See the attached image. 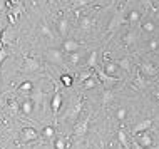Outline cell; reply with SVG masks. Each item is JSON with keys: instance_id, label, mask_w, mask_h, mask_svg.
Segmentation results:
<instances>
[{"instance_id": "1", "label": "cell", "mask_w": 159, "mask_h": 149, "mask_svg": "<svg viewBox=\"0 0 159 149\" xmlns=\"http://www.w3.org/2000/svg\"><path fill=\"white\" fill-rule=\"evenodd\" d=\"M14 40H15V30H14V27L3 29V32L0 34V44H2V47H5V45H8V44H12Z\"/></svg>"}, {"instance_id": "2", "label": "cell", "mask_w": 159, "mask_h": 149, "mask_svg": "<svg viewBox=\"0 0 159 149\" xmlns=\"http://www.w3.org/2000/svg\"><path fill=\"white\" fill-rule=\"evenodd\" d=\"M22 69L25 72H35L40 69V62L37 61V59H34V57H29V55H25L24 57V67Z\"/></svg>"}, {"instance_id": "3", "label": "cell", "mask_w": 159, "mask_h": 149, "mask_svg": "<svg viewBox=\"0 0 159 149\" xmlns=\"http://www.w3.org/2000/svg\"><path fill=\"white\" fill-rule=\"evenodd\" d=\"M124 5L119 7V10H117V14H116L112 17V20L109 22V25H107V29L109 30H116V27H119V25H122L124 24Z\"/></svg>"}, {"instance_id": "4", "label": "cell", "mask_w": 159, "mask_h": 149, "mask_svg": "<svg viewBox=\"0 0 159 149\" xmlns=\"http://www.w3.org/2000/svg\"><path fill=\"white\" fill-rule=\"evenodd\" d=\"M141 72H143L144 75H148V77H154L159 72V67L154 65L152 62H143L141 64Z\"/></svg>"}, {"instance_id": "5", "label": "cell", "mask_w": 159, "mask_h": 149, "mask_svg": "<svg viewBox=\"0 0 159 149\" xmlns=\"http://www.w3.org/2000/svg\"><path fill=\"white\" fill-rule=\"evenodd\" d=\"M152 119H144V121L137 122V124L132 127V134H141V133H146V131L149 129V127L152 126Z\"/></svg>"}, {"instance_id": "6", "label": "cell", "mask_w": 159, "mask_h": 149, "mask_svg": "<svg viewBox=\"0 0 159 149\" xmlns=\"http://www.w3.org/2000/svg\"><path fill=\"white\" fill-rule=\"evenodd\" d=\"M89 119H91V117H87V119H84V121H80L79 124H75V127H74V136H79V138H82V136L87 134Z\"/></svg>"}, {"instance_id": "7", "label": "cell", "mask_w": 159, "mask_h": 149, "mask_svg": "<svg viewBox=\"0 0 159 149\" xmlns=\"http://www.w3.org/2000/svg\"><path fill=\"white\" fill-rule=\"evenodd\" d=\"M62 49L66 50L67 54L77 52V50L80 49V44H79L77 40H74V39H67V40H64V42H62Z\"/></svg>"}, {"instance_id": "8", "label": "cell", "mask_w": 159, "mask_h": 149, "mask_svg": "<svg viewBox=\"0 0 159 149\" xmlns=\"http://www.w3.org/2000/svg\"><path fill=\"white\" fill-rule=\"evenodd\" d=\"M47 57H49V61H52L54 64H64V55L59 49H49L47 50Z\"/></svg>"}, {"instance_id": "9", "label": "cell", "mask_w": 159, "mask_h": 149, "mask_svg": "<svg viewBox=\"0 0 159 149\" xmlns=\"http://www.w3.org/2000/svg\"><path fill=\"white\" fill-rule=\"evenodd\" d=\"M22 139L24 141H37L39 139V133L34 127H25V129H22Z\"/></svg>"}, {"instance_id": "10", "label": "cell", "mask_w": 159, "mask_h": 149, "mask_svg": "<svg viewBox=\"0 0 159 149\" xmlns=\"http://www.w3.org/2000/svg\"><path fill=\"white\" fill-rule=\"evenodd\" d=\"M94 25H96V20H94L91 15H84L82 19H80V29H82L84 32H89Z\"/></svg>"}, {"instance_id": "11", "label": "cell", "mask_w": 159, "mask_h": 149, "mask_svg": "<svg viewBox=\"0 0 159 149\" xmlns=\"http://www.w3.org/2000/svg\"><path fill=\"white\" fill-rule=\"evenodd\" d=\"M62 94L61 92H55V96L52 97V102H50V107H52V112L54 114H57L59 111H61V107H62Z\"/></svg>"}, {"instance_id": "12", "label": "cell", "mask_w": 159, "mask_h": 149, "mask_svg": "<svg viewBox=\"0 0 159 149\" xmlns=\"http://www.w3.org/2000/svg\"><path fill=\"white\" fill-rule=\"evenodd\" d=\"M137 142H139L144 149H148V147L152 146V138L148 133H141V134H137Z\"/></svg>"}, {"instance_id": "13", "label": "cell", "mask_w": 159, "mask_h": 149, "mask_svg": "<svg viewBox=\"0 0 159 149\" xmlns=\"http://www.w3.org/2000/svg\"><path fill=\"white\" fill-rule=\"evenodd\" d=\"M97 77H99V82H104V84H114L119 80V77H111V75H107L102 69H97Z\"/></svg>"}, {"instance_id": "14", "label": "cell", "mask_w": 159, "mask_h": 149, "mask_svg": "<svg viewBox=\"0 0 159 149\" xmlns=\"http://www.w3.org/2000/svg\"><path fill=\"white\" fill-rule=\"evenodd\" d=\"M117 69H119V67H117V64H116V62H107L106 67L102 70H104L107 75H111V77H117Z\"/></svg>"}, {"instance_id": "15", "label": "cell", "mask_w": 159, "mask_h": 149, "mask_svg": "<svg viewBox=\"0 0 159 149\" xmlns=\"http://www.w3.org/2000/svg\"><path fill=\"white\" fill-rule=\"evenodd\" d=\"M57 29H59V34H61V35H64V37L67 35V32H69V20L66 19V17H62V19L59 20Z\"/></svg>"}, {"instance_id": "16", "label": "cell", "mask_w": 159, "mask_h": 149, "mask_svg": "<svg viewBox=\"0 0 159 149\" xmlns=\"http://www.w3.org/2000/svg\"><path fill=\"white\" fill-rule=\"evenodd\" d=\"M116 64H117V67H121V69H122L124 72H129V70H131V61H129L127 57L119 59V61L116 62Z\"/></svg>"}, {"instance_id": "17", "label": "cell", "mask_w": 159, "mask_h": 149, "mask_svg": "<svg viewBox=\"0 0 159 149\" xmlns=\"http://www.w3.org/2000/svg\"><path fill=\"white\" fill-rule=\"evenodd\" d=\"M137 40V34L136 32H129V34H126V35H124L122 37V42H124V44H126V45H131V44H134V42Z\"/></svg>"}, {"instance_id": "18", "label": "cell", "mask_w": 159, "mask_h": 149, "mask_svg": "<svg viewBox=\"0 0 159 149\" xmlns=\"http://www.w3.org/2000/svg\"><path fill=\"white\" fill-rule=\"evenodd\" d=\"M85 65L87 67H97V52L96 50H92V52L89 54L87 61H85Z\"/></svg>"}, {"instance_id": "19", "label": "cell", "mask_w": 159, "mask_h": 149, "mask_svg": "<svg viewBox=\"0 0 159 149\" xmlns=\"http://www.w3.org/2000/svg\"><path fill=\"white\" fill-rule=\"evenodd\" d=\"M117 139H119V142H121V144H122V146L126 147V149H131V142L127 141V136H126V133H124L122 129L117 133Z\"/></svg>"}, {"instance_id": "20", "label": "cell", "mask_w": 159, "mask_h": 149, "mask_svg": "<svg viewBox=\"0 0 159 149\" xmlns=\"http://www.w3.org/2000/svg\"><path fill=\"white\" fill-rule=\"evenodd\" d=\"M40 34H42L44 37H47V39H54V34H52L50 27H49V25H47L45 22L40 24Z\"/></svg>"}, {"instance_id": "21", "label": "cell", "mask_w": 159, "mask_h": 149, "mask_svg": "<svg viewBox=\"0 0 159 149\" xmlns=\"http://www.w3.org/2000/svg\"><path fill=\"white\" fill-rule=\"evenodd\" d=\"M112 99H114V92L109 91V89H106V91L102 92V106H107Z\"/></svg>"}, {"instance_id": "22", "label": "cell", "mask_w": 159, "mask_h": 149, "mask_svg": "<svg viewBox=\"0 0 159 149\" xmlns=\"http://www.w3.org/2000/svg\"><path fill=\"white\" fill-rule=\"evenodd\" d=\"M139 19H141V14L137 10H131V12H129V15H127V22L129 24H136Z\"/></svg>"}, {"instance_id": "23", "label": "cell", "mask_w": 159, "mask_h": 149, "mask_svg": "<svg viewBox=\"0 0 159 149\" xmlns=\"http://www.w3.org/2000/svg\"><path fill=\"white\" fill-rule=\"evenodd\" d=\"M32 89H34V86H32L30 80H24V82L19 86V92H30Z\"/></svg>"}, {"instance_id": "24", "label": "cell", "mask_w": 159, "mask_h": 149, "mask_svg": "<svg viewBox=\"0 0 159 149\" xmlns=\"http://www.w3.org/2000/svg\"><path fill=\"white\" fill-rule=\"evenodd\" d=\"M32 109H34V104H32V101H24L22 102V112L24 114H30L32 112Z\"/></svg>"}, {"instance_id": "25", "label": "cell", "mask_w": 159, "mask_h": 149, "mask_svg": "<svg viewBox=\"0 0 159 149\" xmlns=\"http://www.w3.org/2000/svg\"><path fill=\"white\" fill-rule=\"evenodd\" d=\"M99 84V80H96V77H91V79H87L85 82H82V87L84 89H94Z\"/></svg>"}, {"instance_id": "26", "label": "cell", "mask_w": 159, "mask_h": 149, "mask_svg": "<svg viewBox=\"0 0 159 149\" xmlns=\"http://www.w3.org/2000/svg\"><path fill=\"white\" fill-rule=\"evenodd\" d=\"M69 62H70L72 65H77V64L80 62V54L79 52H70L69 54Z\"/></svg>"}, {"instance_id": "27", "label": "cell", "mask_w": 159, "mask_h": 149, "mask_svg": "<svg viewBox=\"0 0 159 149\" xmlns=\"http://www.w3.org/2000/svg\"><path fill=\"white\" fill-rule=\"evenodd\" d=\"M54 147H55V149H67V139H64V138L55 139Z\"/></svg>"}, {"instance_id": "28", "label": "cell", "mask_w": 159, "mask_h": 149, "mask_svg": "<svg viewBox=\"0 0 159 149\" xmlns=\"http://www.w3.org/2000/svg\"><path fill=\"white\" fill-rule=\"evenodd\" d=\"M54 134H55V131H54L52 126H45L44 129H42V136H44V138H52Z\"/></svg>"}, {"instance_id": "29", "label": "cell", "mask_w": 159, "mask_h": 149, "mask_svg": "<svg viewBox=\"0 0 159 149\" xmlns=\"http://www.w3.org/2000/svg\"><path fill=\"white\" fill-rule=\"evenodd\" d=\"M61 82L64 84L66 87H70L72 86V82H74V79L70 77V75H67V74H64L62 77H61Z\"/></svg>"}, {"instance_id": "30", "label": "cell", "mask_w": 159, "mask_h": 149, "mask_svg": "<svg viewBox=\"0 0 159 149\" xmlns=\"http://www.w3.org/2000/svg\"><path fill=\"white\" fill-rule=\"evenodd\" d=\"M143 30H146V32H154V30H156V25H154V22H151V20H149V22H144V24H143Z\"/></svg>"}, {"instance_id": "31", "label": "cell", "mask_w": 159, "mask_h": 149, "mask_svg": "<svg viewBox=\"0 0 159 149\" xmlns=\"http://www.w3.org/2000/svg\"><path fill=\"white\" fill-rule=\"evenodd\" d=\"M116 117H117L119 121H124V119L127 117V111L124 109V107H121V109H117V112H116Z\"/></svg>"}, {"instance_id": "32", "label": "cell", "mask_w": 159, "mask_h": 149, "mask_svg": "<svg viewBox=\"0 0 159 149\" xmlns=\"http://www.w3.org/2000/svg\"><path fill=\"white\" fill-rule=\"evenodd\" d=\"M80 111H82V102H77L75 107H74V111H72V114H70V117H72V119H75L77 116H79Z\"/></svg>"}, {"instance_id": "33", "label": "cell", "mask_w": 159, "mask_h": 149, "mask_svg": "<svg viewBox=\"0 0 159 149\" xmlns=\"http://www.w3.org/2000/svg\"><path fill=\"white\" fill-rule=\"evenodd\" d=\"M148 49H149V50H152V52H156V50L159 49V40H156V39L149 40V44H148Z\"/></svg>"}, {"instance_id": "34", "label": "cell", "mask_w": 159, "mask_h": 149, "mask_svg": "<svg viewBox=\"0 0 159 149\" xmlns=\"http://www.w3.org/2000/svg\"><path fill=\"white\" fill-rule=\"evenodd\" d=\"M8 57V50L5 49V47H2L0 49V67H2V64H3V61Z\"/></svg>"}, {"instance_id": "35", "label": "cell", "mask_w": 159, "mask_h": 149, "mask_svg": "<svg viewBox=\"0 0 159 149\" xmlns=\"http://www.w3.org/2000/svg\"><path fill=\"white\" fill-rule=\"evenodd\" d=\"M91 77H92V72L87 70V72H82V74L79 75V80H80V84H82V82H85V80L91 79Z\"/></svg>"}, {"instance_id": "36", "label": "cell", "mask_w": 159, "mask_h": 149, "mask_svg": "<svg viewBox=\"0 0 159 149\" xmlns=\"http://www.w3.org/2000/svg\"><path fill=\"white\" fill-rule=\"evenodd\" d=\"M92 0H75V7H84V5H89Z\"/></svg>"}, {"instance_id": "37", "label": "cell", "mask_w": 159, "mask_h": 149, "mask_svg": "<svg viewBox=\"0 0 159 149\" xmlns=\"http://www.w3.org/2000/svg\"><path fill=\"white\" fill-rule=\"evenodd\" d=\"M141 3H143L146 8H152V2H151V0H141Z\"/></svg>"}, {"instance_id": "38", "label": "cell", "mask_w": 159, "mask_h": 149, "mask_svg": "<svg viewBox=\"0 0 159 149\" xmlns=\"http://www.w3.org/2000/svg\"><path fill=\"white\" fill-rule=\"evenodd\" d=\"M131 149H144V147L141 146L137 141H132V142H131Z\"/></svg>"}, {"instance_id": "39", "label": "cell", "mask_w": 159, "mask_h": 149, "mask_svg": "<svg viewBox=\"0 0 159 149\" xmlns=\"http://www.w3.org/2000/svg\"><path fill=\"white\" fill-rule=\"evenodd\" d=\"M10 107L14 109V111H17V109H19V104H17L15 101H10Z\"/></svg>"}, {"instance_id": "40", "label": "cell", "mask_w": 159, "mask_h": 149, "mask_svg": "<svg viewBox=\"0 0 159 149\" xmlns=\"http://www.w3.org/2000/svg\"><path fill=\"white\" fill-rule=\"evenodd\" d=\"M3 7H5V3H3V0H0V10H3Z\"/></svg>"}, {"instance_id": "41", "label": "cell", "mask_w": 159, "mask_h": 149, "mask_svg": "<svg viewBox=\"0 0 159 149\" xmlns=\"http://www.w3.org/2000/svg\"><path fill=\"white\" fill-rule=\"evenodd\" d=\"M154 97H156V99L159 101V91H156V92H154Z\"/></svg>"}, {"instance_id": "42", "label": "cell", "mask_w": 159, "mask_h": 149, "mask_svg": "<svg viewBox=\"0 0 159 149\" xmlns=\"http://www.w3.org/2000/svg\"><path fill=\"white\" fill-rule=\"evenodd\" d=\"M32 149H42L40 146H35V147H32Z\"/></svg>"}]
</instances>
